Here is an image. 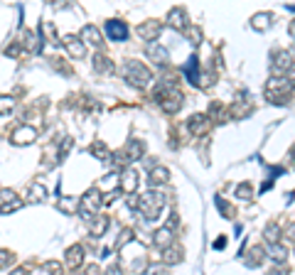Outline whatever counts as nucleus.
Wrapping results in <instances>:
<instances>
[{"instance_id":"nucleus-1","label":"nucleus","mask_w":295,"mask_h":275,"mask_svg":"<svg viewBox=\"0 0 295 275\" xmlns=\"http://www.w3.org/2000/svg\"><path fill=\"white\" fill-rule=\"evenodd\" d=\"M155 101L162 106V111L165 113H177L180 108H182V101H184V96L182 91L177 89L175 84H165V86H160L158 91H155Z\"/></svg>"},{"instance_id":"nucleus-2","label":"nucleus","mask_w":295,"mask_h":275,"mask_svg":"<svg viewBox=\"0 0 295 275\" xmlns=\"http://www.w3.org/2000/svg\"><path fill=\"white\" fill-rule=\"evenodd\" d=\"M123 76H126L128 84H133V86H138V89H143V86H148V84L152 81V71L148 69L143 61H136V59L126 61Z\"/></svg>"},{"instance_id":"nucleus-3","label":"nucleus","mask_w":295,"mask_h":275,"mask_svg":"<svg viewBox=\"0 0 295 275\" xmlns=\"http://www.w3.org/2000/svg\"><path fill=\"white\" fill-rule=\"evenodd\" d=\"M165 207V197L160 192H146L143 197H138V212L146 216V221H155Z\"/></svg>"},{"instance_id":"nucleus-4","label":"nucleus","mask_w":295,"mask_h":275,"mask_svg":"<svg viewBox=\"0 0 295 275\" xmlns=\"http://www.w3.org/2000/svg\"><path fill=\"white\" fill-rule=\"evenodd\" d=\"M295 89V81H288V79H270L266 84V98L270 103H286V98L290 96V91Z\"/></svg>"},{"instance_id":"nucleus-5","label":"nucleus","mask_w":295,"mask_h":275,"mask_svg":"<svg viewBox=\"0 0 295 275\" xmlns=\"http://www.w3.org/2000/svg\"><path fill=\"white\" fill-rule=\"evenodd\" d=\"M293 69H295V54L293 52L280 49V52L273 54V64H270V74H273V79H286V74L293 71Z\"/></svg>"},{"instance_id":"nucleus-6","label":"nucleus","mask_w":295,"mask_h":275,"mask_svg":"<svg viewBox=\"0 0 295 275\" xmlns=\"http://www.w3.org/2000/svg\"><path fill=\"white\" fill-rule=\"evenodd\" d=\"M104 202H101V192L98 189H88L86 194L82 197V202H79V209H82V216L86 219V221H91V216H94V212L101 207Z\"/></svg>"},{"instance_id":"nucleus-7","label":"nucleus","mask_w":295,"mask_h":275,"mask_svg":"<svg viewBox=\"0 0 295 275\" xmlns=\"http://www.w3.org/2000/svg\"><path fill=\"white\" fill-rule=\"evenodd\" d=\"M187 128H190V133H192V135L204 138L206 133H209V128H212V118H209L206 113H194V116L187 121Z\"/></svg>"},{"instance_id":"nucleus-8","label":"nucleus","mask_w":295,"mask_h":275,"mask_svg":"<svg viewBox=\"0 0 295 275\" xmlns=\"http://www.w3.org/2000/svg\"><path fill=\"white\" fill-rule=\"evenodd\" d=\"M168 25L177 32H187V27H190L187 10H184V7H172V10L168 12Z\"/></svg>"},{"instance_id":"nucleus-9","label":"nucleus","mask_w":295,"mask_h":275,"mask_svg":"<svg viewBox=\"0 0 295 275\" xmlns=\"http://www.w3.org/2000/svg\"><path fill=\"white\" fill-rule=\"evenodd\" d=\"M37 140V128H32L28 123H22L20 128L12 130V143L15 145H28V143H34Z\"/></svg>"},{"instance_id":"nucleus-10","label":"nucleus","mask_w":295,"mask_h":275,"mask_svg":"<svg viewBox=\"0 0 295 275\" xmlns=\"http://www.w3.org/2000/svg\"><path fill=\"white\" fill-rule=\"evenodd\" d=\"M146 52H148V57H150V61H155V64H160V66L170 64V52H168V47H162V44H158V42H150Z\"/></svg>"},{"instance_id":"nucleus-11","label":"nucleus","mask_w":295,"mask_h":275,"mask_svg":"<svg viewBox=\"0 0 295 275\" xmlns=\"http://www.w3.org/2000/svg\"><path fill=\"white\" fill-rule=\"evenodd\" d=\"M106 34L114 42H123V39H128V25L120 22V20H108L106 22Z\"/></svg>"},{"instance_id":"nucleus-12","label":"nucleus","mask_w":295,"mask_h":275,"mask_svg":"<svg viewBox=\"0 0 295 275\" xmlns=\"http://www.w3.org/2000/svg\"><path fill=\"white\" fill-rule=\"evenodd\" d=\"M64 49H66L74 59H82V57L86 54V44H84L79 37H74V34H66V37H64Z\"/></svg>"},{"instance_id":"nucleus-13","label":"nucleus","mask_w":295,"mask_h":275,"mask_svg":"<svg viewBox=\"0 0 295 275\" xmlns=\"http://www.w3.org/2000/svg\"><path fill=\"white\" fill-rule=\"evenodd\" d=\"M160 32H162V25H160L158 20H148V22H143V25L138 27V34L146 39L148 44H150V42H155V39L160 37Z\"/></svg>"},{"instance_id":"nucleus-14","label":"nucleus","mask_w":295,"mask_h":275,"mask_svg":"<svg viewBox=\"0 0 295 275\" xmlns=\"http://www.w3.org/2000/svg\"><path fill=\"white\" fill-rule=\"evenodd\" d=\"M136 189H138V172H136L133 167H126V170L120 172V192L133 194Z\"/></svg>"},{"instance_id":"nucleus-15","label":"nucleus","mask_w":295,"mask_h":275,"mask_svg":"<svg viewBox=\"0 0 295 275\" xmlns=\"http://www.w3.org/2000/svg\"><path fill=\"white\" fill-rule=\"evenodd\" d=\"M184 74H187V81H190V84H194V86L202 84V76H200V59H197V57H190V59H187V64H184Z\"/></svg>"},{"instance_id":"nucleus-16","label":"nucleus","mask_w":295,"mask_h":275,"mask_svg":"<svg viewBox=\"0 0 295 275\" xmlns=\"http://www.w3.org/2000/svg\"><path fill=\"white\" fill-rule=\"evenodd\" d=\"M152 244H155V248H160V251L170 248V246H172V231H170L168 226L158 229V231L152 234Z\"/></svg>"},{"instance_id":"nucleus-17","label":"nucleus","mask_w":295,"mask_h":275,"mask_svg":"<svg viewBox=\"0 0 295 275\" xmlns=\"http://www.w3.org/2000/svg\"><path fill=\"white\" fill-rule=\"evenodd\" d=\"M82 42L84 44H94V47H101L104 44V34L98 32V27H94V25H86L84 30H82Z\"/></svg>"},{"instance_id":"nucleus-18","label":"nucleus","mask_w":295,"mask_h":275,"mask_svg":"<svg viewBox=\"0 0 295 275\" xmlns=\"http://www.w3.org/2000/svg\"><path fill=\"white\" fill-rule=\"evenodd\" d=\"M84 263V246H72V248H66V266L69 268H79Z\"/></svg>"},{"instance_id":"nucleus-19","label":"nucleus","mask_w":295,"mask_h":275,"mask_svg":"<svg viewBox=\"0 0 295 275\" xmlns=\"http://www.w3.org/2000/svg\"><path fill=\"white\" fill-rule=\"evenodd\" d=\"M266 256L268 258H273L276 263H286V258H288V248L280 244H266Z\"/></svg>"},{"instance_id":"nucleus-20","label":"nucleus","mask_w":295,"mask_h":275,"mask_svg":"<svg viewBox=\"0 0 295 275\" xmlns=\"http://www.w3.org/2000/svg\"><path fill=\"white\" fill-rule=\"evenodd\" d=\"M148 180H150V184H165L168 180H170V170L168 167H162V165H155L152 170H150V175H148Z\"/></svg>"},{"instance_id":"nucleus-21","label":"nucleus","mask_w":295,"mask_h":275,"mask_svg":"<svg viewBox=\"0 0 295 275\" xmlns=\"http://www.w3.org/2000/svg\"><path fill=\"white\" fill-rule=\"evenodd\" d=\"M180 261H182V248H180V246L172 244L170 248L162 251V263H165V266H177Z\"/></svg>"},{"instance_id":"nucleus-22","label":"nucleus","mask_w":295,"mask_h":275,"mask_svg":"<svg viewBox=\"0 0 295 275\" xmlns=\"http://www.w3.org/2000/svg\"><path fill=\"white\" fill-rule=\"evenodd\" d=\"M143 153H146V148H143L140 140H128V145H126V150H123V155H126L128 160H140Z\"/></svg>"},{"instance_id":"nucleus-23","label":"nucleus","mask_w":295,"mask_h":275,"mask_svg":"<svg viewBox=\"0 0 295 275\" xmlns=\"http://www.w3.org/2000/svg\"><path fill=\"white\" fill-rule=\"evenodd\" d=\"M264 256H266L264 246L251 248V251L246 253V266H248V268H258V266H261V261H264Z\"/></svg>"},{"instance_id":"nucleus-24","label":"nucleus","mask_w":295,"mask_h":275,"mask_svg":"<svg viewBox=\"0 0 295 275\" xmlns=\"http://www.w3.org/2000/svg\"><path fill=\"white\" fill-rule=\"evenodd\" d=\"M270 20H273V15L270 12H256L254 17H251V27L254 30H268L270 27Z\"/></svg>"},{"instance_id":"nucleus-25","label":"nucleus","mask_w":295,"mask_h":275,"mask_svg":"<svg viewBox=\"0 0 295 275\" xmlns=\"http://www.w3.org/2000/svg\"><path fill=\"white\" fill-rule=\"evenodd\" d=\"M264 236H266V244H278L283 239V229L278 224H268L264 229Z\"/></svg>"},{"instance_id":"nucleus-26","label":"nucleus","mask_w":295,"mask_h":275,"mask_svg":"<svg viewBox=\"0 0 295 275\" xmlns=\"http://www.w3.org/2000/svg\"><path fill=\"white\" fill-rule=\"evenodd\" d=\"M108 231V216H96V219H91V234L98 239V236H104Z\"/></svg>"},{"instance_id":"nucleus-27","label":"nucleus","mask_w":295,"mask_h":275,"mask_svg":"<svg viewBox=\"0 0 295 275\" xmlns=\"http://www.w3.org/2000/svg\"><path fill=\"white\" fill-rule=\"evenodd\" d=\"M94 69L98 71V74H111L114 71V64L108 57H104V54H96L94 57Z\"/></svg>"},{"instance_id":"nucleus-28","label":"nucleus","mask_w":295,"mask_h":275,"mask_svg":"<svg viewBox=\"0 0 295 275\" xmlns=\"http://www.w3.org/2000/svg\"><path fill=\"white\" fill-rule=\"evenodd\" d=\"M59 212H64V214H74V212H79V199H74V197H64V199H59Z\"/></svg>"},{"instance_id":"nucleus-29","label":"nucleus","mask_w":295,"mask_h":275,"mask_svg":"<svg viewBox=\"0 0 295 275\" xmlns=\"http://www.w3.org/2000/svg\"><path fill=\"white\" fill-rule=\"evenodd\" d=\"M88 153L94 155L96 160H101V162H106V160L111 157V153H108V148H106V145H104L101 140H96V143H94V145L88 148Z\"/></svg>"},{"instance_id":"nucleus-30","label":"nucleus","mask_w":295,"mask_h":275,"mask_svg":"<svg viewBox=\"0 0 295 275\" xmlns=\"http://www.w3.org/2000/svg\"><path fill=\"white\" fill-rule=\"evenodd\" d=\"M44 197H47V187H44V184L42 182L30 184V199H32V202H42Z\"/></svg>"},{"instance_id":"nucleus-31","label":"nucleus","mask_w":295,"mask_h":275,"mask_svg":"<svg viewBox=\"0 0 295 275\" xmlns=\"http://www.w3.org/2000/svg\"><path fill=\"white\" fill-rule=\"evenodd\" d=\"M236 199H241V202H251L254 199V187L248 182H241L236 187Z\"/></svg>"},{"instance_id":"nucleus-32","label":"nucleus","mask_w":295,"mask_h":275,"mask_svg":"<svg viewBox=\"0 0 295 275\" xmlns=\"http://www.w3.org/2000/svg\"><path fill=\"white\" fill-rule=\"evenodd\" d=\"M184 34L190 37V42H192L194 47H197V44H202V27H197V25H190Z\"/></svg>"},{"instance_id":"nucleus-33","label":"nucleus","mask_w":295,"mask_h":275,"mask_svg":"<svg viewBox=\"0 0 295 275\" xmlns=\"http://www.w3.org/2000/svg\"><path fill=\"white\" fill-rule=\"evenodd\" d=\"M216 207H219L222 216H226V219H232V216H234V207H232L229 202H224V197H216Z\"/></svg>"},{"instance_id":"nucleus-34","label":"nucleus","mask_w":295,"mask_h":275,"mask_svg":"<svg viewBox=\"0 0 295 275\" xmlns=\"http://www.w3.org/2000/svg\"><path fill=\"white\" fill-rule=\"evenodd\" d=\"M42 275H62V266L57 261H50V263L42 266Z\"/></svg>"},{"instance_id":"nucleus-35","label":"nucleus","mask_w":295,"mask_h":275,"mask_svg":"<svg viewBox=\"0 0 295 275\" xmlns=\"http://www.w3.org/2000/svg\"><path fill=\"white\" fill-rule=\"evenodd\" d=\"M12 106H15V101H12L10 96H0V116L10 113V111H12Z\"/></svg>"},{"instance_id":"nucleus-36","label":"nucleus","mask_w":295,"mask_h":275,"mask_svg":"<svg viewBox=\"0 0 295 275\" xmlns=\"http://www.w3.org/2000/svg\"><path fill=\"white\" fill-rule=\"evenodd\" d=\"M15 199H18L15 192H10V189H0V207H2V204H10V202H15Z\"/></svg>"},{"instance_id":"nucleus-37","label":"nucleus","mask_w":295,"mask_h":275,"mask_svg":"<svg viewBox=\"0 0 295 275\" xmlns=\"http://www.w3.org/2000/svg\"><path fill=\"white\" fill-rule=\"evenodd\" d=\"M10 263H12V253H10V251H5V248H0V271H2V268H8Z\"/></svg>"},{"instance_id":"nucleus-38","label":"nucleus","mask_w":295,"mask_h":275,"mask_svg":"<svg viewBox=\"0 0 295 275\" xmlns=\"http://www.w3.org/2000/svg\"><path fill=\"white\" fill-rule=\"evenodd\" d=\"M42 34H44V37H50V42H54V39H57L54 25H50V22H42Z\"/></svg>"},{"instance_id":"nucleus-39","label":"nucleus","mask_w":295,"mask_h":275,"mask_svg":"<svg viewBox=\"0 0 295 275\" xmlns=\"http://www.w3.org/2000/svg\"><path fill=\"white\" fill-rule=\"evenodd\" d=\"M72 148H74V140H72V138H64V140H62V145H59V157H64V155L69 153Z\"/></svg>"},{"instance_id":"nucleus-40","label":"nucleus","mask_w":295,"mask_h":275,"mask_svg":"<svg viewBox=\"0 0 295 275\" xmlns=\"http://www.w3.org/2000/svg\"><path fill=\"white\" fill-rule=\"evenodd\" d=\"M118 197H120V189H111L108 194H104V197H101V202H104V204H114Z\"/></svg>"},{"instance_id":"nucleus-41","label":"nucleus","mask_w":295,"mask_h":275,"mask_svg":"<svg viewBox=\"0 0 295 275\" xmlns=\"http://www.w3.org/2000/svg\"><path fill=\"white\" fill-rule=\"evenodd\" d=\"M283 236H286V239H290V241H295V224H288V226H286Z\"/></svg>"},{"instance_id":"nucleus-42","label":"nucleus","mask_w":295,"mask_h":275,"mask_svg":"<svg viewBox=\"0 0 295 275\" xmlns=\"http://www.w3.org/2000/svg\"><path fill=\"white\" fill-rule=\"evenodd\" d=\"M114 180H116V175H111V177H104V180H101V187H114Z\"/></svg>"},{"instance_id":"nucleus-43","label":"nucleus","mask_w":295,"mask_h":275,"mask_svg":"<svg viewBox=\"0 0 295 275\" xmlns=\"http://www.w3.org/2000/svg\"><path fill=\"white\" fill-rule=\"evenodd\" d=\"M28 273H30L28 266H20V268H15V271H12L10 275H28Z\"/></svg>"},{"instance_id":"nucleus-44","label":"nucleus","mask_w":295,"mask_h":275,"mask_svg":"<svg viewBox=\"0 0 295 275\" xmlns=\"http://www.w3.org/2000/svg\"><path fill=\"white\" fill-rule=\"evenodd\" d=\"M84 275H101V271H98V266H88L84 271Z\"/></svg>"},{"instance_id":"nucleus-45","label":"nucleus","mask_w":295,"mask_h":275,"mask_svg":"<svg viewBox=\"0 0 295 275\" xmlns=\"http://www.w3.org/2000/svg\"><path fill=\"white\" fill-rule=\"evenodd\" d=\"M224 246H226V236H219V241H214V248H216V251H222Z\"/></svg>"},{"instance_id":"nucleus-46","label":"nucleus","mask_w":295,"mask_h":275,"mask_svg":"<svg viewBox=\"0 0 295 275\" xmlns=\"http://www.w3.org/2000/svg\"><path fill=\"white\" fill-rule=\"evenodd\" d=\"M106 275H123V271H120L118 266H111V268L106 271Z\"/></svg>"},{"instance_id":"nucleus-47","label":"nucleus","mask_w":295,"mask_h":275,"mask_svg":"<svg viewBox=\"0 0 295 275\" xmlns=\"http://www.w3.org/2000/svg\"><path fill=\"white\" fill-rule=\"evenodd\" d=\"M270 275H288V268H278V271H270Z\"/></svg>"},{"instance_id":"nucleus-48","label":"nucleus","mask_w":295,"mask_h":275,"mask_svg":"<svg viewBox=\"0 0 295 275\" xmlns=\"http://www.w3.org/2000/svg\"><path fill=\"white\" fill-rule=\"evenodd\" d=\"M290 34L295 37V20H293V25H290Z\"/></svg>"}]
</instances>
